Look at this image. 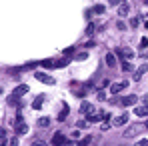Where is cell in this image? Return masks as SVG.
Returning a JSON list of instances; mask_svg holds the SVG:
<instances>
[{
    "label": "cell",
    "instance_id": "6da1fadb",
    "mask_svg": "<svg viewBox=\"0 0 148 146\" xmlns=\"http://www.w3.org/2000/svg\"><path fill=\"white\" fill-rule=\"evenodd\" d=\"M114 54H116L118 58H122V60H128V62L134 58V50H132V48H126V46L116 48V50H114Z\"/></svg>",
    "mask_w": 148,
    "mask_h": 146
},
{
    "label": "cell",
    "instance_id": "7a4b0ae2",
    "mask_svg": "<svg viewBox=\"0 0 148 146\" xmlns=\"http://www.w3.org/2000/svg\"><path fill=\"white\" fill-rule=\"evenodd\" d=\"M126 86H128V82H126V80H122V82H114V84H110V94H112V96H114V94H118V92H120V90H124Z\"/></svg>",
    "mask_w": 148,
    "mask_h": 146
},
{
    "label": "cell",
    "instance_id": "3957f363",
    "mask_svg": "<svg viewBox=\"0 0 148 146\" xmlns=\"http://www.w3.org/2000/svg\"><path fill=\"white\" fill-rule=\"evenodd\" d=\"M34 78L36 80H40V82H44V84H54V78L52 76H48V74H44V72H34Z\"/></svg>",
    "mask_w": 148,
    "mask_h": 146
},
{
    "label": "cell",
    "instance_id": "277c9868",
    "mask_svg": "<svg viewBox=\"0 0 148 146\" xmlns=\"http://www.w3.org/2000/svg\"><path fill=\"white\" fill-rule=\"evenodd\" d=\"M136 100H138L136 94H130V96L120 98V104H122V106H134V104H136Z\"/></svg>",
    "mask_w": 148,
    "mask_h": 146
},
{
    "label": "cell",
    "instance_id": "5b68a950",
    "mask_svg": "<svg viewBox=\"0 0 148 146\" xmlns=\"http://www.w3.org/2000/svg\"><path fill=\"white\" fill-rule=\"evenodd\" d=\"M128 120H130V114H128V112H124V114H120L118 118H114V122H112V124H114V126H124Z\"/></svg>",
    "mask_w": 148,
    "mask_h": 146
},
{
    "label": "cell",
    "instance_id": "8992f818",
    "mask_svg": "<svg viewBox=\"0 0 148 146\" xmlns=\"http://www.w3.org/2000/svg\"><path fill=\"white\" fill-rule=\"evenodd\" d=\"M64 144H66L64 134H62V132H56V134H54V138H52V146H64Z\"/></svg>",
    "mask_w": 148,
    "mask_h": 146
},
{
    "label": "cell",
    "instance_id": "52a82bcc",
    "mask_svg": "<svg viewBox=\"0 0 148 146\" xmlns=\"http://www.w3.org/2000/svg\"><path fill=\"white\" fill-rule=\"evenodd\" d=\"M146 70H148V64H146V62H144V64H140V66H138V70L134 72V80H140V78L144 76Z\"/></svg>",
    "mask_w": 148,
    "mask_h": 146
},
{
    "label": "cell",
    "instance_id": "ba28073f",
    "mask_svg": "<svg viewBox=\"0 0 148 146\" xmlns=\"http://www.w3.org/2000/svg\"><path fill=\"white\" fill-rule=\"evenodd\" d=\"M42 102H44V94L36 96L34 100H32V108H34V110H40V108H42Z\"/></svg>",
    "mask_w": 148,
    "mask_h": 146
},
{
    "label": "cell",
    "instance_id": "9c48e42d",
    "mask_svg": "<svg viewBox=\"0 0 148 146\" xmlns=\"http://www.w3.org/2000/svg\"><path fill=\"white\" fill-rule=\"evenodd\" d=\"M26 92H28V86H26V84H18V86L14 88V94H16L18 98H20V96H24Z\"/></svg>",
    "mask_w": 148,
    "mask_h": 146
},
{
    "label": "cell",
    "instance_id": "30bf717a",
    "mask_svg": "<svg viewBox=\"0 0 148 146\" xmlns=\"http://www.w3.org/2000/svg\"><path fill=\"white\" fill-rule=\"evenodd\" d=\"M134 114H136V116H148V104L134 108Z\"/></svg>",
    "mask_w": 148,
    "mask_h": 146
},
{
    "label": "cell",
    "instance_id": "8fae6325",
    "mask_svg": "<svg viewBox=\"0 0 148 146\" xmlns=\"http://www.w3.org/2000/svg\"><path fill=\"white\" fill-rule=\"evenodd\" d=\"M14 128H16V134H26V132H28V126H26L22 120H18V124H16Z\"/></svg>",
    "mask_w": 148,
    "mask_h": 146
},
{
    "label": "cell",
    "instance_id": "7c38bea8",
    "mask_svg": "<svg viewBox=\"0 0 148 146\" xmlns=\"http://www.w3.org/2000/svg\"><path fill=\"white\" fill-rule=\"evenodd\" d=\"M114 64H116V58H114V54H112V52H108V54H106V66H110V68H112Z\"/></svg>",
    "mask_w": 148,
    "mask_h": 146
},
{
    "label": "cell",
    "instance_id": "4fadbf2b",
    "mask_svg": "<svg viewBox=\"0 0 148 146\" xmlns=\"http://www.w3.org/2000/svg\"><path fill=\"white\" fill-rule=\"evenodd\" d=\"M92 110V104L90 102H82V106H80V114H88Z\"/></svg>",
    "mask_w": 148,
    "mask_h": 146
},
{
    "label": "cell",
    "instance_id": "5bb4252c",
    "mask_svg": "<svg viewBox=\"0 0 148 146\" xmlns=\"http://www.w3.org/2000/svg\"><path fill=\"white\" fill-rule=\"evenodd\" d=\"M6 102H8L10 106H16V104L20 106V100H18V96H16V94H12V96H8V98H6Z\"/></svg>",
    "mask_w": 148,
    "mask_h": 146
},
{
    "label": "cell",
    "instance_id": "9a60e30c",
    "mask_svg": "<svg viewBox=\"0 0 148 146\" xmlns=\"http://www.w3.org/2000/svg\"><path fill=\"white\" fill-rule=\"evenodd\" d=\"M68 112H70V108H68V106H64V108L60 110V114H58V122H62V120H64V118L68 116Z\"/></svg>",
    "mask_w": 148,
    "mask_h": 146
},
{
    "label": "cell",
    "instance_id": "2e32d148",
    "mask_svg": "<svg viewBox=\"0 0 148 146\" xmlns=\"http://www.w3.org/2000/svg\"><path fill=\"white\" fill-rule=\"evenodd\" d=\"M128 10H130V8H128V4H120V6H118V16H126V14H128Z\"/></svg>",
    "mask_w": 148,
    "mask_h": 146
},
{
    "label": "cell",
    "instance_id": "e0dca14e",
    "mask_svg": "<svg viewBox=\"0 0 148 146\" xmlns=\"http://www.w3.org/2000/svg\"><path fill=\"white\" fill-rule=\"evenodd\" d=\"M40 66H42V68H54V66H56V62H54V60H42V62H40Z\"/></svg>",
    "mask_w": 148,
    "mask_h": 146
},
{
    "label": "cell",
    "instance_id": "ac0fdd59",
    "mask_svg": "<svg viewBox=\"0 0 148 146\" xmlns=\"http://www.w3.org/2000/svg\"><path fill=\"white\" fill-rule=\"evenodd\" d=\"M68 64V58H60V60H56V66L54 68H62V66H66Z\"/></svg>",
    "mask_w": 148,
    "mask_h": 146
},
{
    "label": "cell",
    "instance_id": "d6986e66",
    "mask_svg": "<svg viewBox=\"0 0 148 146\" xmlns=\"http://www.w3.org/2000/svg\"><path fill=\"white\" fill-rule=\"evenodd\" d=\"M88 58V52H76V60H86Z\"/></svg>",
    "mask_w": 148,
    "mask_h": 146
},
{
    "label": "cell",
    "instance_id": "ffe728a7",
    "mask_svg": "<svg viewBox=\"0 0 148 146\" xmlns=\"http://www.w3.org/2000/svg\"><path fill=\"white\" fill-rule=\"evenodd\" d=\"M48 124H50V118H40L38 120V126H42V128H46Z\"/></svg>",
    "mask_w": 148,
    "mask_h": 146
},
{
    "label": "cell",
    "instance_id": "44dd1931",
    "mask_svg": "<svg viewBox=\"0 0 148 146\" xmlns=\"http://www.w3.org/2000/svg\"><path fill=\"white\" fill-rule=\"evenodd\" d=\"M138 24H140V18H138V16H134V18H130V26H132V28H136Z\"/></svg>",
    "mask_w": 148,
    "mask_h": 146
},
{
    "label": "cell",
    "instance_id": "7402d4cb",
    "mask_svg": "<svg viewBox=\"0 0 148 146\" xmlns=\"http://www.w3.org/2000/svg\"><path fill=\"white\" fill-rule=\"evenodd\" d=\"M92 10H94V12H96V14H102V12H104V10H106V8H104V4H98V6H94V8H92Z\"/></svg>",
    "mask_w": 148,
    "mask_h": 146
},
{
    "label": "cell",
    "instance_id": "603a6c76",
    "mask_svg": "<svg viewBox=\"0 0 148 146\" xmlns=\"http://www.w3.org/2000/svg\"><path fill=\"white\" fill-rule=\"evenodd\" d=\"M136 132H138L136 126H134V128H128V130H126V136H132V134H136Z\"/></svg>",
    "mask_w": 148,
    "mask_h": 146
},
{
    "label": "cell",
    "instance_id": "cb8c5ba5",
    "mask_svg": "<svg viewBox=\"0 0 148 146\" xmlns=\"http://www.w3.org/2000/svg\"><path fill=\"white\" fill-rule=\"evenodd\" d=\"M148 46V38L144 36V38H140V48H146Z\"/></svg>",
    "mask_w": 148,
    "mask_h": 146
},
{
    "label": "cell",
    "instance_id": "d4e9b609",
    "mask_svg": "<svg viewBox=\"0 0 148 146\" xmlns=\"http://www.w3.org/2000/svg\"><path fill=\"white\" fill-rule=\"evenodd\" d=\"M86 34L90 36V34H94V24H88V28H86Z\"/></svg>",
    "mask_w": 148,
    "mask_h": 146
},
{
    "label": "cell",
    "instance_id": "484cf974",
    "mask_svg": "<svg viewBox=\"0 0 148 146\" xmlns=\"http://www.w3.org/2000/svg\"><path fill=\"white\" fill-rule=\"evenodd\" d=\"M122 70H124V72H128V70H130V62H128V60H124V64H122Z\"/></svg>",
    "mask_w": 148,
    "mask_h": 146
},
{
    "label": "cell",
    "instance_id": "4316f807",
    "mask_svg": "<svg viewBox=\"0 0 148 146\" xmlns=\"http://www.w3.org/2000/svg\"><path fill=\"white\" fill-rule=\"evenodd\" d=\"M90 142H92V136H86V138L82 140V146H88Z\"/></svg>",
    "mask_w": 148,
    "mask_h": 146
},
{
    "label": "cell",
    "instance_id": "83f0119b",
    "mask_svg": "<svg viewBox=\"0 0 148 146\" xmlns=\"http://www.w3.org/2000/svg\"><path fill=\"white\" fill-rule=\"evenodd\" d=\"M88 124H90L88 120H80V122H78V128H86Z\"/></svg>",
    "mask_w": 148,
    "mask_h": 146
},
{
    "label": "cell",
    "instance_id": "f1b7e54d",
    "mask_svg": "<svg viewBox=\"0 0 148 146\" xmlns=\"http://www.w3.org/2000/svg\"><path fill=\"white\" fill-rule=\"evenodd\" d=\"M70 54H74V48L70 46V48H66L64 50V56H70Z\"/></svg>",
    "mask_w": 148,
    "mask_h": 146
},
{
    "label": "cell",
    "instance_id": "f546056e",
    "mask_svg": "<svg viewBox=\"0 0 148 146\" xmlns=\"http://www.w3.org/2000/svg\"><path fill=\"white\" fill-rule=\"evenodd\" d=\"M10 146H18V136L16 138H10Z\"/></svg>",
    "mask_w": 148,
    "mask_h": 146
},
{
    "label": "cell",
    "instance_id": "4dcf8cb0",
    "mask_svg": "<svg viewBox=\"0 0 148 146\" xmlns=\"http://www.w3.org/2000/svg\"><path fill=\"white\" fill-rule=\"evenodd\" d=\"M64 146H82V142H74V140H72V142H66Z\"/></svg>",
    "mask_w": 148,
    "mask_h": 146
},
{
    "label": "cell",
    "instance_id": "1f68e13d",
    "mask_svg": "<svg viewBox=\"0 0 148 146\" xmlns=\"http://www.w3.org/2000/svg\"><path fill=\"white\" fill-rule=\"evenodd\" d=\"M32 146H46V142H44V140H36Z\"/></svg>",
    "mask_w": 148,
    "mask_h": 146
},
{
    "label": "cell",
    "instance_id": "d6a6232c",
    "mask_svg": "<svg viewBox=\"0 0 148 146\" xmlns=\"http://www.w3.org/2000/svg\"><path fill=\"white\" fill-rule=\"evenodd\" d=\"M116 26H118V30H124V28H126V24H124L122 20H120V22H116Z\"/></svg>",
    "mask_w": 148,
    "mask_h": 146
},
{
    "label": "cell",
    "instance_id": "836d02e7",
    "mask_svg": "<svg viewBox=\"0 0 148 146\" xmlns=\"http://www.w3.org/2000/svg\"><path fill=\"white\" fill-rule=\"evenodd\" d=\"M110 126H112V124H110V122H104V124H102V130H108V128H110Z\"/></svg>",
    "mask_w": 148,
    "mask_h": 146
},
{
    "label": "cell",
    "instance_id": "e575fe53",
    "mask_svg": "<svg viewBox=\"0 0 148 146\" xmlns=\"http://www.w3.org/2000/svg\"><path fill=\"white\" fill-rule=\"evenodd\" d=\"M136 146H148V140H140V142H138Z\"/></svg>",
    "mask_w": 148,
    "mask_h": 146
},
{
    "label": "cell",
    "instance_id": "d590c367",
    "mask_svg": "<svg viewBox=\"0 0 148 146\" xmlns=\"http://www.w3.org/2000/svg\"><path fill=\"white\" fill-rule=\"evenodd\" d=\"M110 4H112V6H116V4H120V0H110Z\"/></svg>",
    "mask_w": 148,
    "mask_h": 146
},
{
    "label": "cell",
    "instance_id": "8d00e7d4",
    "mask_svg": "<svg viewBox=\"0 0 148 146\" xmlns=\"http://www.w3.org/2000/svg\"><path fill=\"white\" fill-rule=\"evenodd\" d=\"M146 128H148V120H146Z\"/></svg>",
    "mask_w": 148,
    "mask_h": 146
}]
</instances>
